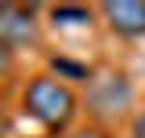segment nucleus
Wrapping results in <instances>:
<instances>
[{
    "mask_svg": "<svg viewBox=\"0 0 145 138\" xmlns=\"http://www.w3.org/2000/svg\"><path fill=\"white\" fill-rule=\"evenodd\" d=\"M22 109L25 116H33L44 131L62 135L76 116V95L69 84H62V76H33L29 87L22 91Z\"/></svg>",
    "mask_w": 145,
    "mask_h": 138,
    "instance_id": "nucleus-1",
    "label": "nucleus"
},
{
    "mask_svg": "<svg viewBox=\"0 0 145 138\" xmlns=\"http://www.w3.org/2000/svg\"><path fill=\"white\" fill-rule=\"evenodd\" d=\"M131 98H134V87L123 73H98L87 80V113L98 120L123 116L131 109Z\"/></svg>",
    "mask_w": 145,
    "mask_h": 138,
    "instance_id": "nucleus-2",
    "label": "nucleus"
},
{
    "mask_svg": "<svg viewBox=\"0 0 145 138\" xmlns=\"http://www.w3.org/2000/svg\"><path fill=\"white\" fill-rule=\"evenodd\" d=\"M36 36H40L36 7L0 4V44L4 47H25V44H36Z\"/></svg>",
    "mask_w": 145,
    "mask_h": 138,
    "instance_id": "nucleus-3",
    "label": "nucleus"
},
{
    "mask_svg": "<svg viewBox=\"0 0 145 138\" xmlns=\"http://www.w3.org/2000/svg\"><path fill=\"white\" fill-rule=\"evenodd\" d=\"M98 11L105 15L112 33H120V36H142L145 33V4L142 0H109Z\"/></svg>",
    "mask_w": 145,
    "mask_h": 138,
    "instance_id": "nucleus-4",
    "label": "nucleus"
},
{
    "mask_svg": "<svg viewBox=\"0 0 145 138\" xmlns=\"http://www.w3.org/2000/svg\"><path fill=\"white\" fill-rule=\"evenodd\" d=\"M51 15H54V22H65V26H69V22H87L91 11L87 7H54Z\"/></svg>",
    "mask_w": 145,
    "mask_h": 138,
    "instance_id": "nucleus-5",
    "label": "nucleus"
},
{
    "mask_svg": "<svg viewBox=\"0 0 145 138\" xmlns=\"http://www.w3.org/2000/svg\"><path fill=\"white\" fill-rule=\"evenodd\" d=\"M69 138H109V131H102V127H80V131H72Z\"/></svg>",
    "mask_w": 145,
    "mask_h": 138,
    "instance_id": "nucleus-6",
    "label": "nucleus"
},
{
    "mask_svg": "<svg viewBox=\"0 0 145 138\" xmlns=\"http://www.w3.org/2000/svg\"><path fill=\"white\" fill-rule=\"evenodd\" d=\"M11 62H15L11 47H4V44H0V76H4V73H11Z\"/></svg>",
    "mask_w": 145,
    "mask_h": 138,
    "instance_id": "nucleus-7",
    "label": "nucleus"
},
{
    "mask_svg": "<svg viewBox=\"0 0 145 138\" xmlns=\"http://www.w3.org/2000/svg\"><path fill=\"white\" fill-rule=\"evenodd\" d=\"M131 127H134V138H145V109L134 116V124H131Z\"/></svg>",
    "mask_w": 145,
    "mask_h": 138,
    "instance_id": "nucleus-8",
    "label": "nucleus"
},
{
    "mask_svg": "<svg viewBox=\"0 0 145 138\" xmlns=\"http://www.w3.org/2000/svg\"><path fill=\"white\" fill-rule=\"evenodd\" d=\"M7 135V109H4V98H0V138Z\"/></svg>",
    "mask_w": 145,
    "mask_h": 138,
    "instance_id": "nucleus-9",
    "label": "nucleus"
}]
</instances>
